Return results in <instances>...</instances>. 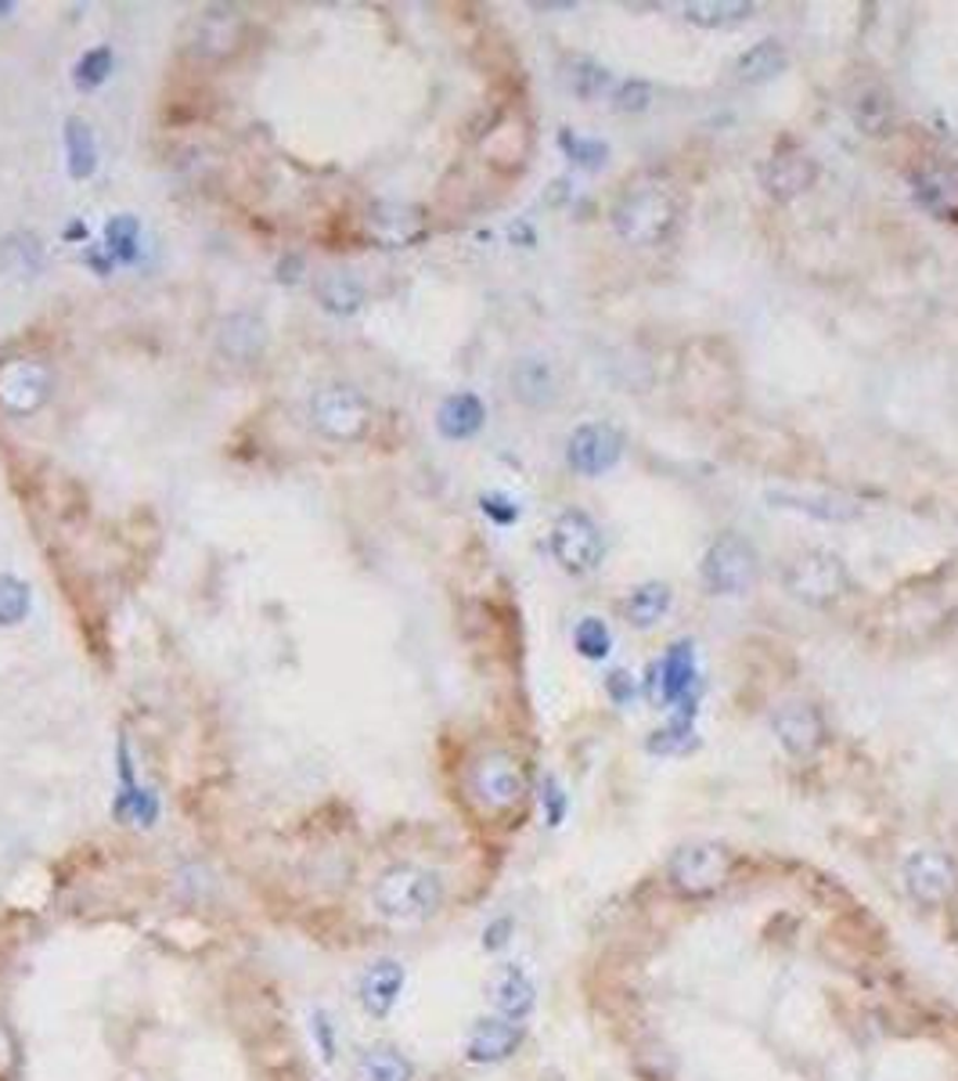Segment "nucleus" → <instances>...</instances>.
<instances>
[{
    "label": "nucleus",
    "instance_id": "obj_1",
    "mask_svg": "<svg viewBox=\"0 0 958 1081\" xmlns=\"http://www.w3.org/2000/svg\"><path fill=\"white\" fill-rule=\"evenodd\" d=\"M439 905H444V880L422 865H393L371 887V908L400 927L433 919Z\"/></svg>",
    "mask_w": 958,
    "mask_h": 1081
},
{
    "label": "nucleus",
    "instance_id": "obj_3",
    "mask_svg": "<svg viewBox=\"0 0 958 1081\" xmlns=\"http://www.w3.org/2000/svg\"><path fill=\"white\" fill-rule=\"evenodd\" d=\"M646 696L656 707H663V711L695 717V707H699V667H695L692 641H674V646L663 652V660L652 663L649 678H646Z\"/></svg>",
    "mask_w": 958,
    "mask_h": 1081
},
{
    "label": "nucleus",
    "instance_id": "obj_32",
    "mask_svg": "<svg viewBox=\"0 0 958 1081\" xmlns=\"http://www.w3.org/2000/svg\"><path fill=\"white\" fill-rule=\"evenodd\" d=\"M321 303L329 307L332 314H354L365 300V289L357 285V278L349 270H332L329 278L321 281Z\"/></svg>",
    "mask_w": 958,
    "mask_h": 1081
},
{
    "label": "nucleus",
    "instance_id": "obj_22",
    "mask_svg": "<svg viewBox=\"0 0 958 1081\" xmlns=\"http://www.w3.org/2000/svg\"><path fill=\"white\" fill-rule=\"evenodd\" d=\"M753 4L746 0H692V4L681 8V15L689 26L699 29H736L753 15Z\"/></svg>",
    "mask_w": 958,
    "mask_h": 1081
},
{
    "label": "nucleus",
    "instance_id": "obj_43",
    "mask_svg": "<svg viewBox=\"0 0 958 1081\" xmlns=\"http://www.w3.org/2000/svg\"><path fill=\"white\" fill-rule=\"evenodd\" d=\"M314 1031H318V1039H321L324 1060H332V1028H329V1017H324V1013H318V1017H314Z\"/></svg>",
    "mask_w": 958,
    "mask_h": 1081
},
{
    "label": "nucleus",
    "instance_id": "obj_31",
    "mask_svg": "<svg viewBox=\"0 0 958 1081\" xmlns=\"http://www.w3.org/2000/svg\"><path fill=\"white\" fill-rule=\"evenodd\" d=\"M119 822H133V826H155L159 818V801H155L152 790H141L138 783H123V790L112 804Z\"/></svg>",
    "mask_w": 958,
    "mask_h": 1081
},
{
    "label": "nucleus",
    "instance_id": "obj_44",
    "mask_svg": "<svg viewBox=\"0 0 958 1081\" xmlns=\"http://www.w3.org/2000/svg\"><path fill=\"white\" fill-rule=\"evenodd\" d=\"M69 239H87V228H84V224H73V228H69Z\"/></svg>",
    "mask_w": 958,
    "mask_h": 1081
},
{
    "label": "nucleus",
    "instance_id": "obj_24",
    "mask_svg": "<svg viewBox=\"0 0 958 1081\" xmlns=\"http://www.w3.org/2000/svg\"><path fill=\"white\" fill-rule=\"evenodd\" d=\"M911 188H916V199L930 213H941L944 220H955V213H958V180L951 174L922 170V174L911 177Z\"/></svg>",
    "mask_w": 958,
    "mask_h": 1081
},
{
    "label": "nucleus",
    "instance_id": "obj_30",
    "mask_svg": "<svg viewBox=\"0 0 958 1081\" xmlns=\"http://www.w3.org/2000/svg\"><path fill=\"white\" fill-rule=\"evenodd\" d=\"M65 144H69V174L76 180H84V177L94 174V166H98V144H94V130H90L87 119L73 116L69 123H65Z\"/></svg>",
    "mask_w": 958,
    "mask_h": 1081
},
{
    "label": "nucleus",
    "instance_id": "obj_40",
    "mask_svg": "<svg viewBox=\"0 0 958 1081\" xmlns=\"http://www.w3.org/2000/svg\"><path fill=\"white\" fill-rule=\"evenodd\" d=\"M480 505H483V512H487L490 520L501 523V526H509V523L520 520V505H512L509 498H504V494H483Z\"/></svg>",
    "mask_w": 958,
    "mask_h": 1081
},
{
    "label": "nucleus",
    "instance_id": "obj_4",
    "mask_svg": "<svg viewBox=\"0 0 958 1081\" xmlns=\"http://www.w3.org/2000/svg\"><path fill=\"white\" fill-rule=\"evenodd\" d=\"M469 793L487 815H509L526 797V772L523 764L504 750H490L472 764Z\"/></svg>",
    "mask_w": 958,
    "mask_h": 1081
},
{
    "label": "nucleus",
    "instance_id": "obj_16",
    "mask_svg": "<svg viewBox=\"0 0 958 1081\" xmlns=\"http://www.w3.org/2000/svg\"><path fill=\"white\" fill-rule=\"evenodd\" d=\"M404 981H408V974H404V966L397 959L371 963L368 970L360 974V984H357V999H360V1006H365V1013H371L375 1020H386L404 995Z\"/></svg>",
    "mask_w": 958,
    "mask_h": 1081
},
{
    "label": "nucleus",
    "instance_id": "obj_9",
    "mask_svg": "<svg viewBox=\"0 0 958 1081\" xmlns=\"http://www.w3.org/2000/svg\"><path fill=\"white\" fill-rule=\"evenodd\" d=\"M900 876H905L908 898L922 908H937L958 891V865L951 854L941 848L911 851L905 865H900Z\"/></svg>",
    "mask_w": 958,
    "mask_h": 1081
},
{
    "label": "nucleus",
    "instance_id": "obj_17",
    "mask_svg": "<svg viewBox=\"0 0 958 1081\" xmlns=\"http://www.w3.org/2000/svg\"><path fill=\"white\" fill-rule=\"evenodd\" d=\"M490 1002H494V1009H498V1017L523 1023L529 1013H534V1006H537V984H534V977H529L523 966H515V963L501 966V970L494 974Z\"/></svg>",
    "mask_w": 958,
    "mask_h": 1081
},
{
    "label": "nucleus",
    "instance_id": "obj_19",
    "mask_svg": "<svg viewBox=\"0 0 958 1081\" xmlns=\"http://www.w3.org/2000/svg\"><path fill=\"white\" fill-rule=\"evenodd\" d=\"M483 419H487V408L476 393H455L439 404V415H436V425L447 441H469L483 430Z\"/></svg>",
    "mask_w": 958,
    "mask_h": 1081
},
{
    "label": "nucleus",
    "instance_id": "obj_20",
    "mask_svg": "<svg viewBox=\"0 0 958 1081\" xmlns=\"http://www.w3.org/2000/svg\"><path fill=\"white\" fill-rule=\"evenodd\" d=\"M851 116L865 133L883 138V133H890V127H894V98H890L886 87L865 84L851 94Z\"/></svg>",
    "mask_w": 958,
    "mask_h": 1081
},
{
    "label": "nucleus",
    "instance_id": "obj_42",
    "mask_svg": "<svg viewBox=\"0 0 958 1081\" xmlns=\"http://www.w3.org/2000/svg\"><path fill=\"white\" fill-rule=\"evenodd\" d=\"M605 689H610V696L616 703H630L635 700V692H638V682L630 678L627 671H616V674H610V685H605Z\"/></svg>",
    "mask_w": 958,
    "mask_h": 1081
},
{
    "label": "nucleus",
    "instance_id": "obj_7",
    "mask_svg": "<svg viewBox=\"0 0 958 1081\" xmlns=\"http://www.w3.org/2000/svg\"><path fill=\"white\" fill-rule=\"evenodd\" d=\"M551 556L566 573H591L605 559V534L588 512L566 509L551 523Z\"/></svg>",
    "mask_w": 958,
    "mask_h": 1081
},
{
    "label": "nucleus",
    "instance_id": "obj_5",
    "mask_svg": "<svg viewBox=\"0 0 958 1081\" xmlns=\"http://www.w3.org/2000/svg\"><path fill=\"white\" fill-rule=\"evenodd\" d=\"M785 588L793 599L807 602V606H829L847 595L851 577L847 567H843L840 556H832L826 548H807L789 562V570L782 573Z\"/></svg>",
    "mask_w": 958,
    "mask_h": 1081
},
{
    "label": "nucleus",
    "instance_id": "obj_21",
    "mask_svg": "<svg viewBox=\"0 0 958 1081\" xmlns=\"http://www.w3.org/2000/svg\"><path fill=\"white\" fill-rule=\"evenodd\" d=\"M785 65H789V54L779 40H761V43H753L750 51H742L739 54V62H736V80L739 84H750V87H757V84H771L775 76H782L785 73Z\"/></svg>",
    "mask_w": 958,
    "mask_h": 1081
},
{
    "label": "nucleus",
    "instance_id": "obj_34",
    "mask_svg": "<svg viewBox=\"0 0 958 1081\" xmlns=\"http://www.w3.org/2000/svg\"><path fill=\"white\" fill-rule=\"evenodd\" d=\"M138 239H141V228L133 217H116L108 224V253L116 256V260L130 264L133 256H138Z\"/></svg>",
    "mask_w": 958,
    "mask_h": 1081
},
{
    "label": "nucleus",
    "instance_id": "obj_28",
    "mask_svg": "<svg viewBox=\"0 0 958 1081\" xmlns=\"http://www.w3.org/2000/svg\"><path fill=\"white\" fill-rule=\"evenodd\" d=\"M695 717L689 714H670V721L663 728H656L649 736L646 742V750L649 753H656V758H681V753H689L695 750Z\"/></svg>",
    "mask_w": 958,
    "mask_h": 1081
},
{
    "label": "nucleus",
    "instance_id": "obj_11",
    "mask_svg": "<svg viewBox=\"0 0 958 1081\" xmlns=\"http://www.w3.org/2000/svg\"><path fill=\"white\" fill-rule=\"evenodd\" d=\"M368 419H371L368 400L349 386H329L314 397V422L329 436H335V441H354V436L365 433Z\"/></svg>",
    "mask_w": 958,
    "mask_h": 1081
},
{
    "label": "nucleus",
    "instance_id": "obj_13",
    "mask_svg": "<svg viewBox=\"0 0 958 1081\" xmlns=\"http://www.w3.org/2000/svg\"><path fill=\"white\" fill-rule=\"evenodd\" d=\"M526 1039V1028L515 1020H504V1017H483L472 1023L469 1031V1042H465V1060L469 1064H480V1067H494V1064H504L520 1053V1045Z\"/></svg>",
    "mask_w": 958,
    "mask_h": 1081
},
{
    "label": "nucleus",
    "instance_id": "obj_23",
    "mask_svg": "<svg viewBox=\"0 0 958 1081\" xmlns=\"http://www.w3.org/2000/svg\"><path fill=\"white\" fill-rule=\"evenodd\" d=\"M512 390H515V397H520L523 404H534V408H540V404H551L555 400V371H551L548 360H540V357H523L520 365H515L512 371Z\"/></svg>",
    "mask_w": 958,
    "mask_h": 1081
},
{
    "label": "nucleus",
    "instance_id": "obj_18",
    "mask_svg": "<svg viewBox=\"0 0 958 1081\" xmlns=\"http://www.w3.org/2000/svg\"><path fill=\"white\" fill-rule=\"evenodd\" d=\"M371 234L386 245V250H397V245H411L425 234V220L419 217V209L411 206H397V202H386V206L371 209Z\"/></svg>",
    "mask_w": 958,
    "mask_h": 1081
},
{
    "label": "nucleus",
    "instance_id": "obj_25",
    "mask_svg": "<svg viewBox=\"0 0 958 1081\" xmlns=\"http://www.w3.org/2000/svg\"><path fill=\"white\" fill-rule=\"evenodd\" d=\"M667 610H670V588L663 581L638 584L624 602L627 621L635 627H656L663 616H667Z\"/></svg>",
    "mask_w": 958,
    "mask_h": 1081
},
{
    "label": "nucleus",
    "instance_id": "obj_15",
    "mask_svg": "<svg viewBox=\"0 0 958 1081\" xmlns=\"http://www.w3.org/2000/svg\"><path fill=\"white\" fill-rule=\"evenodd\" d=\"M51 379L37 360H8L0 368V404L15 415H29L37 411L43 400H48Z\"/></svg>",
    "mask_w": 958,
    "mask_h": 1081
},
{
    "label": "nucleus",
    "instance_id": "obj_10",
    "mask_svg": "<svg viewBox=\"0 0 958 1081\" xmlns=\"http://www.w3.org/2000/svg\"><path fill=\"white\" fill-rule=\"evenodd\" d=\"M624 455V433L605 422H584L573 430L566 444V461L580 476H602Z\"/></svg>",
    "mask_w": 958,
    "mask_h": 1081
},
{
    "label": "nucleus",
    "instance_id": "obj_27",
    "mask_svg": "<svg viewBox=\"0 0 958 1081\" xmlns=\"http://www.w3.org/2000/svg\"><path fill=\"white\" fill-rule=\"evenodd\" d=\"M768 501H779V509H793L804 516H818V520H854L858 516V505L843 501V498H810V494H796V491H771Z\"/></svg>",
    "mask_w": 958,
    "mask_h": 1081
},
{
    "label": "nucleus",
    "instance_id": "obj_38",
    "mask_svg": "<svg viewBox=\"0 0 958 1081\" xmlns=\"http://www.w3.org/2000/svg\"><path fill=\"white\" fill-rule=\"evenodd\" d=\"M652 101V87L646 80H624L613 87V105L619 112H646Z\"/></svg>",
    "mask_w": 958,
    "mask_h": 1081
},
{
    "label": "nucleus",
    "instance_id": "obj_41",
    "mask_svg": "<svg viewBox=\"0 0 958 1081\" xmlns=\"http://www.w3.org/2000/svg\"><path fill=\"white\" fill-rule=\"evenodd\" d=\"M509 933H512V919L509 916H501V919H494L487 930H483V949L487 952H498L509 944Z\"/></svg>",
    "mask_w": 958,
    "mask_h": 1081
},
{
    "label": "nucleus",
    "instance_id": "obj_26",
    "mask_svg": "<svg viewBox=\"0 0 958 1081\" xmlns=\"http://www.w3.org/2000/svg\"><path fill=\"white\" fill-rule=\"evenodd\" d=\"M562 80H566L570 94L580 101H595L613 90V73L599 62L580 59V54L577 59H566V65H562Z\"/></svg>",
    "mask_w": 958,
    "mask_h": 1081
},
{
    "label": "nucleus",
    "instance_id": "obj_37",
    "mask_svg": "<svg viewBox=\"0 0 958 1081\" xmlns=\"http://www.w3.org/2000/svg\"><path fill=\"white\" fill-rule=\"evenodd\" d=\"M562 149L577 166H588V170H599L605 160V144L602 141H588V138H573V133H562Z\"/></svg>",
    "mask_w": 958,
    "mask_h": 1081
},
{
    "label": "nucleus",
    "instance_id": "obj_33",
    "mask_svg": "<svg viewBox=\"0 0 958 1081\" xmlns=\"http://www.w3.org/2000/svg\"><path fill=\"white\" fill-rule=\"evenodd\" d=\"M573 646H577L580 657L605 660L610 657V649H613V635L599 616H584V621L577 624V631H573Z\"/></svg>",
    "mask_w": 958,
    "mask_h": 1081
},
{
    "label": "nucleus",
    "instance_id": "obj_6",
    "mask_svg": "<svg viewBox=\"0 0 958 1081\" xmlns=\"http://www.w3.org/2000/svg\"><path fill=\"white\" fill-rule=\"evenodd\" d=\"M731 873V851L725 843L714 840H699V843H685L670 854L667 862V876L678 894L689 898H703L717 887H725Z\"/></svg>",
    "mask_w": 958,
    "mask_h": 1081
},
{
    "label": "nucleus",
    "instance_id": "obj_14",
    "mask_svg": "<svg viewBox=\"0 0 958 1081\" xmlns=\"http://www.w3.org/2000/svg\"><path fill=\"white\" fill-rule=\"evenodd\" d=\"M815 177H818L815 160H810L807 152H800V149H779L768 163L761 166L764 191H768L771 199H779V202L800 199L810 185H815Z\"/></svg>",
    "mask_w": 958,
    "mask_h": 1081
},
{
    "label": "nucleus",
    "instance_id": "obj_8",
    "mask_svg": "<svg viewBox=\"0 0 958 1081\" xmlns=\"http://www.w3.org/2000/svg\"><path fill=\"white\" fill-rule=\"evenodd\" d=\"M703 584L714 595H742L750 592L753 577H757V551L746 537L739 534H720L703 556Z\"/></svg>",
    "mask_w": 958,
    "mask_h": 1081
},
{
    "label": "nucleus",
    "instance_id": "obj_35",
    "mask_svg": "<svg viewBox=\"0 0 958 1081\" xmlns=\"http://www.w3.org/2000/svg\"><path fill=\"white\" fill-rule=\"evenodd\" d=\"M29 610V588L15 577H0V624H18Z\"/></svg>",
    "mask_w": 958,
    "mask_h": 1081
},
{
    "label": "nucleus",
    "instance_id": "obj_2",
    "mask_svg": "<svg viewBox=\"0 0 958 1081\" xmlns=\"http://www.w3.org/2000/svg\"><path fill=\"white\" fill-rule=\"evenodd\" d=\"M678 224V199L663 180H638L613 206V228L627 245H660Z\"/></svg>",
    "mask_w": 958,
    "mask_h": 1081
},
{
    "label": "nucleus",
    "instance_id": "obj_39",
    "mask_svg": "<svg viewBox=\"0 0 958 1081\" xmlns=\"http://www.w3.org/2000/svg\"><path fill=\"white\" fill-rule=\"evenodd\" d=\"M540 804H545V822H548V826H551V829L562 826V818H566L570 801H566L562 786H559L555 779H551V775L545 779V786H540Z\"/></svg>",
    "mask_w": 958,
    "mask_h": 1081
},
{
    "label": "nucleus",
    "instance_id": "obj_29",
    "mask_svg": "<svg viewBox=\"0 0 958 1081\" xmlns=\"http://www.w3.org/2000/svg\"><path fill=\"white\" fill-rule=\"evenodd\" d=\"M414 1067L408 1064V1056H400L397 1050H386V1045H375V1050L360 1053L357 1060V1081H411Z\"/></svg>",
    "mask_w": 958,
    "mask_h": 1081
},
{
    "label": "nucleus",
    "instance_id": "obj_12",
    "mask_svg": "<svg viewBox=\"0 0 958 1081\" xmlns=\"http://www.w3.org/2000/svg\"><path fill=\"white\" fill-rule=\"evenodd\" d=\"M771 732L789 753H796V758H810V753H818L821 742H826V736H829L826 717H821L818 707L800 703V700H789L771 714Z\"/></svg>",
    "mask_w": 958,
    "mask_h": 1081
},
{
    "label": "nucleus",
    "instance_id": "obj_36",
    "mask_svg": "<svg viewBox=\"0 0 958 1081\" xmlns=\"http://www.w3.org/2000/svg\"><path fill=\"white\" fill-rule=\"evenodd\" d=\"M108 73H112V51L108 48H94V51H87L80 62H76V87H98V84H105L108 80Z\"/></svg>",
    "mask_w": 958,
    "mask_h": 1081
}]
</instances>
